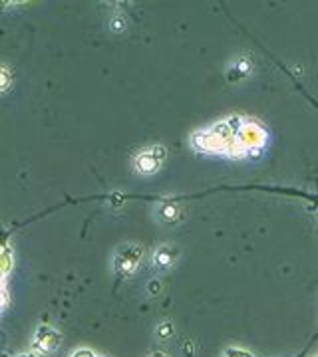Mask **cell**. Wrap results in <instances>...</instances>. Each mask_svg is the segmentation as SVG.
I'll return each mask as SVG.
<instances>
[{"label":"cell","instance_id":"8992f818","mask_svg":"<svg viewBox=\"0 0 318 357\" xmlns=\"http://www.w3.org/2000/svg\"><path fill=\"white\" fill-rule=\"evenodd\" d=\"M171 333H173L171 323H161V325H159V329H157V335H159V337H169Z\"/></svg>","mask_w":318,"mask_h":357},{"label":"cell","instance_id":"7c38bea8","mask_svg":"<svg viewBox=\"0 0 318 357\" xmlns=\"http://www.w3.org/2000/svg\"><path fill=\"white\" fill-rule=\"evenodd\" d=\"M20 357H30V355H20Z\"/></svg>","mask_w":318,"mask_h":357},{"label":"cell","instance_id":"6da1fadb","mask_svg":"<svg viewBox=\"0 0 318 357\" xmlns=\"http://www.w3.org/2000/svg\"><path fill=\"white\" fill-rule=\"evenodd\" d=\"M165 155V149L163 147H151V149H145L141 151L137 157H135V169L143 175H149V173H155L161 165V159Z\"/></svg>","mask_w":318,"mask_h":357},{"label":"cell","instance_id":"ba28073f","mask_svg":"<svg viewBox=\"0 0 318 357\" xmlns=\"http://www.w3.org/2000/svg\"><path fill=\"white\" fill-rule=\"evenodd\" d=\"M111 24H113V30H121L123 28V18H115Z\"/></svg>","mask_w":318,"mask_h":357},{"label":"cell","instance_id":"52a82bcc","mask_svg":"<svg viewBox=\"0 0 318 357\" xmlns=\"http://www.w3.org/2000/svg\"><path fill=\"white\" fill-rule=\"evenodd\" d=\"M72 357H97L95 353H91L89 349H80V351H76Z\"/></svg>","mask_w":318,"mask_h":357},{"label":"cell","instance_id":"3957f363","mask_svg":"<svg viewBox=\"0 0 318 357\" xmlns=\"http://www.w3.org/2000/svg\"><path fill=\"white\" fill-rule=\"evenodd\" d=\"M139 258H141V250H139L137 246H127V248L121 250V252L117 254V258H115V268H117V272L123 274V276L131 274V272L137 268Z\"/></svg>","mask_w":318,"mask_h":357},{"label":"cell","instance_id":"277c9868","mask_svg":"<svg viewBox=\"0 0 318 357\" xmlns=\"http://www.w3.org/2000/svg\"><path fill=\"white\" fill-rule=\"evenodd\" d=\"M173 260H175V254H173V250L167 248V246H161V248L153 254V264H155L157 268H169V266L173 264Z\"/></svg>","mask_w":318,"mask_h":357},{"label":"cell","instance_id":"8fae6325","mask_svg":"<svg viewBox=\"0 0 318 357\" xmlns=\"http://www.w3.org/2000/svg\"><path fill=\"white\" fill-rule=\"evenodd\" d=\"M151 357H167V355H165V353H153Z\"/></svg>","mask_w":318,"mask_h":357},{"label":"cell","instance_id":"7a4b0ae2","mask_svg":"<svg viewBox=\"0 0 318 357\" xmlns=\"http://www.w3.org/2000/svg\"><path fill=\"white\" fill-rule=\"evenodd\" d=\"M58 341H60L58 331L52 329L50 325H42V327H38V331L34 335V349L40 353H50L58 347Z\"/></svg>","mask_w":318,"mask_h":357},{"label":"cell","instance_id":"30bf717a","mask_svg":"<svg viewBox=\"0 0 318 357\" xmlns=\"http://www.w3.org/2000/svg\"><path fill=\"white\" fill-rule=\"evenodd\" d=\"M229 357H246V355H244V353H238V351H231Z\"/></svg>","mask_w":318,"mask_h":357},{"label":"cell","instance_id":"9c48e42d","mask_svg":"<svg viewBox=\"0 0 318 357\" xmlns=\"http://www.w3.org/2000/svg\"><path fill=\"white\" fill-rule=\"evenodd\" d=\"M2 75H4V91L8 89V69H2Z\"/></svg>","mask_w":318,"mask_h":357},{"label":"cell","instance_id":"5b68a950","mask_svg":"<svg viewBox=\"0 0 318 357\" xmlns=\"http://www.w3.org/2000/svg\"><path fill=\"white\" fill-rule=\"evenodd\" d=\"M161 212H163L161 216H163L165 220H175V218H177V212H179V210H177V206H173V204H165Z\"/></svg>","mask_w":318,"mask_h":357}]
</instances>
